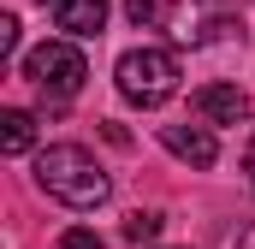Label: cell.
Instances as JSON below:
<instances>
[{
    "label": "cell",
    "instance_id": "1",
    "mask_svg": "<svg viewBox=\"0 0 255 249\" xmlns=\"http://www.w3.org/2000/svg\"><path fill=\"white\" fill-rule=\"evenodd\" d=\"M36 184L48 190L54 202L77 208V214H89V208H101V202L113 196L107 166H101L83 142H54V148H42V154H36Z\"/></svg>",
    "mask_w": 255,
    "mask_h": 249
},
{
    "label": "cell",
    "instance_id": "2",
    "mask_svg": "<svg viewBox=\"0 0 255 249\" xmlns=\"http://www.w3.org/2000/svg\"><path fill=\"white\" fill-rule=\"evenodd\" d=\"M113 83L130 107H160L172 89H178V54L172 48H130L113 65Z\"/></svg>",
    "mask_w": 255,
    "mask_h": 249
},
{
    "label": "cell",
    "instance_id": "3",
    "mask_svg": "<svg viewBox=\"0 0 255 249\" xmlns=\"http://www.w3.org/2000/svg\"><path fill=\"white\" fill-rule=\"evenodd\" d=\"M24 77H30L48 101H71V95L83 89L89 65H83V54H77L71 42H42V48L24 54Z\"/></svg>",
    "mask_w": 255,
    "mask_h": 249
},
{
    "label": "cell",
    "instance_id": "4",
    "mask_svg": "<svg viewBox=\"0 0 255 249\" xmlns=\"http://www.w3.org/2000/svg\"><path fill=\"white\" fill-rule=\"evenodd\" d=\"M190 107H196L208 124H238V119H250V95H244L238 83H202V89L190 95Z\"/></svg>",
    "mask_w": 255,
    "mask_h": 249
},
{
    "label": "cell",
    "instance_id": "5",
    "mask_svg": "<svg viewBox=\"0 0 255 249\" xmlns=\"http://www.w3.org/2000/svg\"><path fill=\"white\" fill-rule=\"evenodd\" d=\"M160 142H166L178 160H190V166H214V160H220V142H214V130H202V124H160Z\"/></svg>",
    "mask_w": 255,
    "mask_h": 249
},
{
    "label": "cell",
    "instance_id": "6",
    "mask_svg": "<svg viewBox=\"0 0 255 249\" xmlns=\"http://www.w3.org/2000/svg\"><path fill=\"white\" fill-rule=\"evenodd\" d=\"M54 24H60L65 36H101L107 0H60V6H54Z\"/></svg>",
    "mask_w": 255,
    "mask_h": 249
},
{
    "label": "cell",
    "instance_id": "7",
    "mask_svg": "<svg viewBox=\"0 0 255 249\" xmlns=\"http://www.w3.org/2000/svg\"><path fill=\"white\" fill-rule=\"evenodd\" d=\"M30 142H36V119L24 107H6L0 113V154H24Z\"/></svg>",
    "mask_w": 255,
    "mask_h": 249
},
{
    "label": "cell",
    "instance_id": "8",
    "mask_svg": "<svg viewBox=\"0 0 255 249\" xmlns=\"http://www.w3.org/2000/svg\"><path fill=\"white\" fill-rule=\"evenodd\" d=\"M160 226H166L160 214H130V220H125V238H130V244H148V238H160Z\"/></svg>",
    "mask_w": 255,
    "mask_h": 249
},
{
    "label": "cell",
    "instance_id": "9",
    "mask_svg": "<svg viewBox=\"0 0 255 249\" xmlns=\"http://www.w3.org/2000/svg\"><path fill=\"white\" fill-rule=\"evenodd\" d=\"M60 249H107V244H101V238H95L89 226H71V232L60 238Z\"/></svg>",
    "mask_w": 255,
    "mask_h": 249
},
{
    "label": "cell",
    "instance_id": "10",
    "mask_svg": "<svg viewBox=\"0 0 255 249\" xmlns=\"http://www.w3.org/2000/svg\"><path fill=\"white\" fill-rule=\"evenodd\" d=\"M12 54H18V18L6 12L0 18V60H12Z\"/></svg>",
    "mask_w": 255,
    "mask_h": 249
},
{
    "label": "cell",
    "instance_id": "11",
    "mask_svg": "<svg viewBox=\"0 0 255 249\" xmlns=\"http://www.w3.org/2000/svg\"><path fill=\"white\" fill-rule=\"evenodd\" d=\"M125 12L136 18V24H154V18H160V6H154V0H125Z\"/></svg>",
    "mask_w": 255,
    "mask_h": 249
},
{
    "label": "cell",
    "instance_id": "12",
    "mask_svg": "<svg viewBox=\"0 0 255 249\" xmlns=\"http://www.w3.org/2000/svg\"><path fill=\"white\" fill-rule=\"evenodd\" d=\"M238 249H255V226H250V232H244V238H238Z\"/></svg>",
    "mask_w": 255,
    "mask_h": 249
},
{
    "label": "cell",
    "instance_id": "13",
    "mask_svg": "<svg viewBox=\"0 0 255 249\" xmlns=\"http://www.w3.org/2000/svg\"><path fill=\"white\" fill-rule=\"evenodd\" d=\"M42 6H60V0H42Z\"/></svg>",
    "mask_w": 255,
    "mask_h": 249
},
{
    "label": "cell",
    "instance_id": "14",
    "mask_svg": "<svg viewBox=\"0 0 255 249\" xmlns=\"http://www.w3.org/2000/svg\"><path fill=\"white\" fill-rule=\"evenodd\" d=\"M250 178H255V160H250Z\"/></svg>",
    "mask_w": 255,
    "mask_h": 249
}]
</instances>
